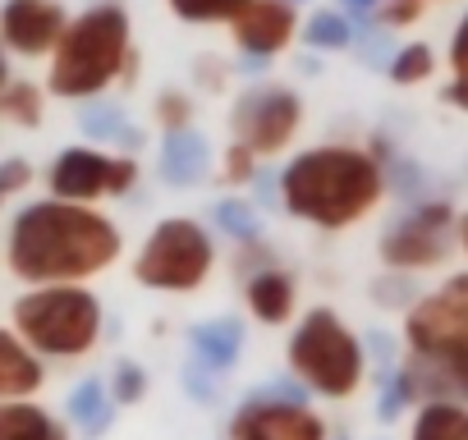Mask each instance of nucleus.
I'll list each match as a JSON object with an SVG mask.
<instances>
[{"mask_svg":"<svg viewBox=\"0 0 468 440\" xmlns=\"http://www.w3.org/2000/svg\"><path fill=\"white\" fill-rule=\"evenodd\" d=\"M120 248L124 239L115 220H106L92 206L56 202V197L28 202L10 220V235H5V262L33 289L83 285L101 276L120 257Z\"/></svg>","mask_w":468,"mask_h":440,"instance_id":"1","label":"nucleus"},{"mask_svg":"<svg viewBox=\"0 0 468 440\" xmlns=\"http://www.w3.org/2000/svg\"><path fill=\"white\" fill-rule=\"evenodd\" d=\"M386 193V170L363 147H308L281 170V206L317 230H349Z\"/></svg>","mask_w":468,"mask_h":440,"instance_id":"2","label":"nucleus"},{"mask_svg":"<svg viewBox=\"0 0 468 440\" xmlns=\"http://www.w3.org/2000/svg\"><path fill=\"white\" fill-rule=\"evenodd\" d=\"M404 349L409 358L399 367L413 381L418 403H468V271L450 276L436 294H422L409 308Z\"/></svg>","mask_w":468,"mask_h":440,"instance_id":"3","label":"nucleus"},{"mask_svg":"<svg viewBox=\"0 0 468 440\" xmlns=\"http://www.w3.org/2000/svg\"><path fill=\"white\" fill-rule=\"evenodd\" d=\"M133 69H138V56H133L129 10L115 5V0H101V5L83 10L60 37L47 88L51 97H65V101H97L115 79L133 83Z\"/></svg>","mask_w":468,"mask_h":440,"instance_id":"4","label":"nucleus"},{"mask_svg":"<svg viewBox=\"0 0 468 440\" xmlns=\"http://www.w3.org/2000/svg\"><path fill=\"white\" fill-rule=\"evenodd\" d=\"M15 335L47 362H74L88 358L101 340V303L83 285H51L28 289L15 299Z\"/></svg>","mask_w":468,"mask_h":440,"instance_id":"5","label":"nucleus"},{"mask_svg":"<svg viewBox=\"0 0 468 440\" xmlns=\"http://www.w3.org/2000/svg\"><path fill=\"white\" fill-rule=\"evenodd\" d=\"M285 358H290V376H299L308 394L322 399H354L367 381V349L331 308L303 312Z\"/></svg>","mask_w":468,"mask_h":440,"instance_id":"6","label":"nucleus"},{"mask_svg":"<svg viewBox=\"0 0 468 440\" xmlns=\"http://www.w3.org/2000/svg\"><path fill=\"white\" fill-rule=\"evenodd\" d=\"M211 267H216L211 235L188 215H170L138 248L133 280L147 285V289H165V294H193V289L207 285Z\"/></svg>","mask_w":468,"mask_h":440,"instance_id":"7","label":"nucleus"},{"mask_svg":"<svg viewBox=\"0 0 468 440\" xmlns=\"http://www.w3.org/2000/svg\"><path fill=\"white\" fill-rule=\"evenodd\" d=\"M229 440H331V431L308 408V385L299 376H281L239 403L229 417Z\"/></svg>","mask_w":468,"mask_h":440,"instance_id":"8","label":"nucleus"},{"mask_svg":"<svg viewBox=\"0 0 468 440\" xmlns=\"http://www.w3.org/2000/svg\"><path fill=\"white\" fill-rule=\"evenodd\" d=\"M454 225H459V215L445 202H418L409 215L390 220L381 230L377 253L390 271H431L450 257V244H459Z\"/></svg>","mask_w":468,"mask_h":440,"instance_id":"9","label":"nucleus"},{"mask_svg":"<svg viewBox=\"0 0 468 440\" xmlns=\"http://www.w3.org/2000/svg\"><path fill=\"white\" fill-rule=\"evenodd\" d=\"M47 183H51L56 202L92 206L101 197H124L138 183V161L133 156H106V152H92V147H69L51 161Z\"/></svg>","mask_w":468,"mask_h":440,"instance_id":"10","label":"nucleus"},{"mask_svg":"<svg viewBox=\"0 0 468 440\" xmlns=\"http://www.w3.org/2000/svg\"><path fill=\"white\" fill-rule=\"evenodd\" d=\"M303 124V101L299 92L290 88H276V83H262V88H249L239 101H234V115H229V129H234V142L249 147L253 156H276L294 142Z\"/></svg>","mask_w":468,"mask_h":440,"instance_id":"11","label":"nucleus"},{"mask_svg":"<svg viewBox=\"0 0 468 440\" xmlns=\"http://www.w3.org/2000/svg\"><path fill=\"white\" fill-rule=\"evenodd\" d=\"M69 15L60 0H5L0 5V47L37 60V56H56L60 37L69 33Z\"/></svg>","mask_w":468,"mask_h":440,"instance_id":"12","label":"nucleus"},{"mask_svg":"<svg viewBox=\"0 0 468 440\" xmlns=\"http://www.w3.org/2000/svg\"><path fill=\"white\" fill-rule=\"evenodd\" d=\"M229 28H234V47H239L244 56L271 60V56H281L294 42L299 19H294V5H285V0H249L244 15L234 19Z\"/></svg>","mask_w":468,"mask_h":440,"instance_id":"13","label":"nucleus"},{"mask_svg":"<svg viewBox=\"0 0 468 440\" xmlns=\"http://www.w3.org/2000/svg\"><path fill=\"white\" fill-rule=\"evenodd\" d=\"M244 303L258 321L267 326H285L294 317V303H299V285L285 267H258L249 280H244Z\"/></svg>","mask_w":468,"mask_h":440,"instance_id":"14","label":"nucleus"},{"mask_svg":"<svg viewBox=\"0 0 468 440\" xmlns=\"http://www.w3.org/2000/svg\"><path fill=\"white\" fill-rule=\"evenodd\" d=\"M42 385H47L42 358L15 330H0V403H24Z\"/></svg>","mask_w":468,"mask_h":440,"instance_id":"15","label":"nucleus"},{"mask_svg":"<svg viewBox=\"0 0 468 440\" xmlns=\"http://www.w3.org/2000/svg\"><path fill=\"white\" fill-rule=\"evenodd\" d=\"M188 349H193V362L202 372H229L244 353V321L239 317H216V321H202L188 330Z\"/></svg>","mask_w":468,"mask_h":440,"instance_id":"16","label":"nucleus"},{"mask_svg":"<svg viewBox=\"0 0 468 440\" xmlns=\"http://www.w3.org/2000/svg\"><path fill=\"white\" fill-rule=\"evenodd\" d=\"M207 165H211V147L197 129H179V133H165L161 142V179L175 183V188H193L207 179Z\"/></svg>","mask_w":468,"mask_h":440,"instance_id":"17","label":"nucleus"},{"mask_svg":"<svg viewBox=\"0 0 468 440\" xmlns=\"http://www.w3.org/2000/svg\"><path fill=\"white\" fill-rule=\"evenodd\" d=\"M115 408H120V403L111 399V385H106L101 376L79 381V385L69 390V399H65V417H69L88 440H97V435H106V431H111Z\"/></svg>","mask_w":468,"mask_h":440,"instance_id":"18","label":"nucleus"},{"mask_svg":"<svg viewBox=\"0 0 468 440\" xmlns=\"http://www.w3.org/2000/svg\"><path fill=\"white\" fill-rule=\"evenodd\" d=\"M0 440H69V426L42 403H0Z\"/></svg>","mask_w":468,"mask_h":440,"instance_id":"19","label":"nucleus"},{"mask_svg":"<svg viewBox=\"0 0 468 440\" xmlns=\"http://www.w3.org/2000/svg\"><path fill=\"white\" fill-rule=\"evenodd\" d=\"M409 440H468V403H450V399L418 403L409 422Z\"/></svg>","mask_w":468,"mask_h":440,"instance_id":"20","label":"nucleus"},{"mask_svg":"<svg viewBox=\"0 0 468 440\" xmlns=\"http://www.w3.org/2000/svg\"><path fill=\"white\" fill-rule=\"evenodd\" d=\"M79 129H83L92 142H124V147H138V142H143V133L129 124V115H124L115 101H83Z\"/></svg>","mask_w":468,"mask_h":440,"instance_id":"21","label":"nucleus"},{"mask_svg":"<svg viewBox=\"0 0 468 440\" xmlns=\"http://www.w3.org/2000/svg\"><path fill=\"white\" fill-rule=\"evenodd\" d=\"M303 42H308L313 51H345V47L354 42V28H349V19H345L340 10H317V15L303 24Z\"/></svg>","mask_w":468,"mask_h":440,"instance_id":"22","label":"nucleus"},{"mask_svg":"<svg viewBox=\"0 0 468 440\" xmlns=\"http://www.w3.org/2000/svg\"><path fill=\"white\" fill-rule=\"evenodd\" d=\"M216 225H220L229 239L253 244V239L262 235V215H258V206L244 202V197H225V202H216Z\"/></svg>","mask_w":468,"mask_h":440,"instance_id":"23","label":"nucleus"},{"mask_svg":"<svg viewBox=\"0 0 468 440\" xmlns=\"http://www.w3.org/2000/svg\"><path fill=\"white\" fill-rule=\"evenodd\" d=\"M165 5L184 24H234L249 0H165Z\"/></svg>","mask_w":468,"mask_h":440,"instance_id":"24","label":"nucleus"},{"mask_svg":"<svg viewBox=\"0 0 468 440\" xmlns=\"http://www.w3.org/2000/svg\"><path fill=\"white\" fill-rule=\"evenodd\" d=\"M0 115L5 120H15V124H24V129H37L42 124V88H33V83H10L5 92H0Z\"/></svg>","mask_w":468,"mask_h":440,"instance_id":"25","label":"nucleus"},{"mask_svg":"<svg viewBox=\"0 0 468 440\" xmlns=\"http://www.w3.org/2000/svg\"><path fill=\"white\" fill-rule=\"evenodd\" d=\"M427 74H436V56H431V47L409 42V47H399V51L390 56V79H395L399 88L427 83Z\"/></svg>","mask_w":468,"mask_h":440,"instance_id":"26","label":"nucleus"},{"mask_svg":"<svg viewBox=\"0 0 468 440\" xmlns=\"http://www.w3.org/2000/svg\"><path fill=\"white\" fill-rule=\"evenodd\" d=\"M445 101L468 110V15L459 19V28L450 37V88H445Z\"/></svg>","mask_w":468,"mask_h":440,"instance_id":"27","label":"nucleus"},{"mask_svg":"<svg viewBox=\"0 0 468 440\" xmlns=\"http://www.w3.org/2000/svg\"><path fill=\"white\" fill-rule=\"evenodd\" d=\"M111 399L120 403V408H129V403H143V394H147V376H143V367L138 362H115V372H111Z\"/></svg>","mask_w":468,"mask_h":440,"instance_id":"28","label":"nucleus"},{"mask_svg":"<svg viewBox=\"0 0 468 440\" xmlns=\"http://www.w3.org/2000/svg\"><path fill=\"white\" fill-rule=\"evenodd\" d=\"M156 120H161L165 133L193 129V124H188V120H193V101H188L184 92H161V97H156Z\"/></svg>","mask_w":468,"mask_h":440,"instance_id":"29","label":"nucleus"},{"mask_svg":"<svg viewBox=\"0 0 468 440\" xmlns=\"http://www.w3.org/2000/svg\"><path fill=\"white\" fill-rule=\"evenodd\" d=\"M28 183H33V165H28L24 156L0 161V197H10V193H19V188H28Z\"/></svg>","mask_w":468,"mask_h":440,"instance_id":"30","label":"nucleus"},{"mask_svg":"<svg viewBox=\"0 0 468 440\" xmlns=\"http://www.w3.org/2000/svg\"><path fill=\"white\" fill-rule=\"evenodd\" d=\"M418 15H422L418 0H386V5L377 10V19L386 28H409V24H418Z\"/></svg>","mask_w":468,"mask_h":440,"instance_id":"31","label":"nucleus"},{"mask_svg":"<svg viewBox=\"0 0 468 440\" xmlns=\"http://www.w3.org/2000/svg\"><path fill=\"white\" fill-rule=\"evenodd\" d=\"M225 179H229V183H249V179H253V152H249V147L234 142V147L225 152Z\"/></svg>","mask_w":468,"mask_h":440,"instance_id":"32","label":"nucleus"},{"mask_svg":"<svg viewBox=\"0 0 468 440\" xmlns=\"http://www.w3.org/2000/svg\"><path fill=\"white\" fill-rule=\"evenodd\" d=\"M345 5H349L354 15H377V10H381V0H345Z\"/></svg>","mask_w":468,"mask_h":440,"instance_id":"33","label":"nucleus"},{"mask_svg":"<svg viewBox=\"0 0 468 440\" xmlns=\"http://www.w3.org/2000/svg\"><path fill=\"white\" fill-rule=\"evenodd\" d=\"M454 239H459V248L468 253V211L459 215V225H454Z\"/></svg>","mask_w":468,"mask_h":440,"instance_id":"34","label":"nucleus"},{"mask_svg":"<svg viewBox=\"0 0 468 440\" xmlns=\"http://www.w3.org/2000/svg\"><path fill=\"white\" fill-rule=\"evenodd\" d=\"M10 88V65H5V51H0V92Z\"/></svg>","mask_w":468,"mask_h":440,"instance_id":"35","label":"nucleus"},{"mask_svg":"<svg viewBox=\"0 0 468 440\" xmlns=\"http://www.w3.org/2000/svg\"><path fill=\"white\" fill-rule=\"evenodd\" d=\"M285 5H303V0H285Z\"/></svg>","mask_w":468,"mask_h":440,"instance_id":"36","label":"nucleus"},{"mask_svg":"<svg viewBox=\"0 0 468 440\" xmlns=\"http://www.w3.org/2000/svg\"><path fill=\"white\" fill-rule=\"evenodd\" d=\"M335 440H345V435H335Z\"/></svg>","mask_w":468,"mask_h":440,"instance_id":"37","label":"nucleus"},{"mask_svg":"<svg viewBox=\"0 0 468 440\" xmlns=\"http://www.w3.org/2000/svg\"><path fill=\"white\" fill-rule=\"evenodd\" d=\"M418 5H422V0H418Z\"/></svg>","mask_w":468,"mask_h":440,"instance_id":"38","label":"nucleus"}]
</instances>
